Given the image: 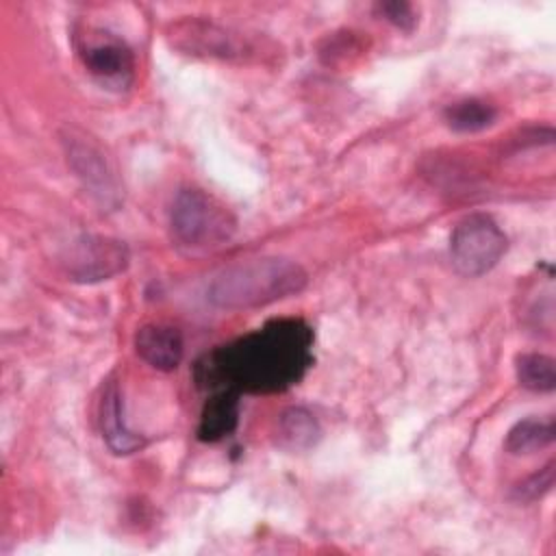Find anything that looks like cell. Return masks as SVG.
Here are the masks:
<instances>
[{
  "mask_svg": "<svg viewBox=\"0 0 556 556\" xmlns=\"http://www.w3.org/2000/svg\"><path fill=\"white\" fill-rule=\"evenodd\" d=\"M313 365V330L306 321L271 319L258 330L198 361L195 378L206 389L278 393L298 384Z\"/></svg>",
  "mask_w": 556,
  "mask_h": 556,
  "instance_id": "obj_1",
  "label": "cell"
},
{
  "mask_svg": "<svg viewBox=\"0 0 556 556\" xmlns=\"http://www.w3.org/2000/svg\"><path fill=\"white\" fill-rule=\"evenodd\" d=\"M306 285V271L291 258L263 256L222 269L208 287V300L226 311L265 306L295 295Z\"/></svg>",
  "mask_w": 556,
  "mask_h": 556,
  "instance_id": "obj_2",
  "label": "cell"
},
{
  "mask_svg": "<svg viewBox=\"0 0 556 556\" xmlns=\"http://www.w3.org/2000/svg\"><path fill=\"white\" fill-rule=\"evenodd\" d=\"M169 224L174 237L191 248H211L228 241L237 228L230 211L202 189H182L174 198Z\"/></svg>",
  "mask_w": 556,
  "mask_h": 556,
  "instance_id": "obj_3",
  "label": "cell"
},
{
  "mask_svg": "<svg viewBox=\"0 0 556 556\" xmlns=\"http://www.w3.org/2000/svg\"><path fill=\"white\" fill-rule=\"evenodd\" d=\"M508 248V239L500 224L484 213L460 219L450 237L452 263L463 276H482L493 269Z\"/></svg>",
  "mask_w": 556,
  "mask_h": 556,
  "instance_id": "obj_4",
  "label": "cell"
},
{
  "mask_svg": "<svg viewBox=\"0 0 556 556\" xmlns=\"http://www.w3.org/2000/svg\"><path fill=\"white\" fill-rule=\"evenodd\" d=\"M128 263V250L122 241L111 237L87 235L70 245L65 267L72 280L100 282L124 271Z\"/></svg>",
  "mask_w": 556,
  "mask_h": 556,
  "instance_id": "obj_5",
  "label": "cell"
},
{
  "mask_svg": "<svg viewBox=\"0 0 556 556\" xmlns=\"http://www.w3.org/2000/svg\"><path fill=\"white\" fill-rule=\"evenodd\" d=\"M83 61L85 67L106 87L124 89L132 80L135 72V59L130 48L115 39V37H102L96 41H89L83 48Z\"/></svg>",
  "mask_w": 556,
  "mask_h": 556,
  "instance_id": "obj_6",
  "label": "cell"
},
{
  "mask_svg": "<svg viewBox=\"0 0 556 556\" xmlns=\"http://www.w3.org/2000/svg\"><path fill=\"white\" fill-rule=\"evenodd\" d=\"M137 354L161 371H172L182 361V337L176 328L165 324H148L135 337Z\"/></svg>",
  "mask_w": 556,
  "mask_h": 556,
  "instance_id": "obj_7",
  "label": "cell"
},
{
  "mask_svg": "<svg viewBox=\"0 0 556 556\" xmlns=\"http://www.w3.org/2000/svg\"><path fill=\"white\" fill-rule=\"evenodd\" d=\"M124 404L117 382H109L100 402V428L106 445L115 454H132L143 447V437L132 432L124 419Z\"/></svg>",
  "mask_w": 556,
  "mask_h": 556,
  "instance_id": "obj_8",
  "label": "cell"
},
{
  "mask_svg": "<svg viewBox=\"0 0 556 556\" xmlns=\"http://www.w3.org/2000/svg\"><path fill=\"white\" fill-rule=\"evenodd\" d=\"M239 424V393L232 389H217L204 404L198 437L200 441H219L235 432Z\"/></svg>",
  "mask_w": 556,
  "mask_h": 556,
  "instance_id": "obj_9",
  "label": "cell"
},
{
  "mask_svg": "<svg viewBox=\"0 0 556 556\" xmlns=\"http://www.w3.org/2000/svg\"><path fill=\"white\" fill-rule=\"evenodd\" d=\"M319 439V424L306 408H289L278 419V443L287 450H306Z\"/></svg>",
  "mask_w": 556,
  "mask_h": 556,
  "instance_id": "obj_10",
  "label": "cell"
},
{
  "mask_svg": "<svg viewBox=\"0 0 556 556\" xmlns=\"http://www.w3.org/2000/svg\"><path fill=\"white\" fill-rule=\"evenodd\" d=\"M189 39V43H185L182 48L191 50V52H204L211 56H232L239 52V48L235 46L232 37H228L222 28L215 26H195V24H185V28H176V39Z\"/></svg>",
  "mask_w": 556,
  "mask_h": 556,
  "instance_id": "obj_11",
  "label": "cell"
},
{
  "mask_svg": "<svg viewBox=\"0 0 556 556\" xmlns=\"http://www.w3.org/2000/svg\"><path fill=\"white\" fill-rule=\"evenodd\" d=\"M554 441V421L523 419L515 424L506 437V450L510 454H532Z\"/></svg>",
  "mask_w": 556,
  "mask_h": 556,
  "instance_id": "obj_12",
  "label": "cell"
},
{
  "mask_svg": "<svg viewBox=\"0 0 556 556\" xmlns=\"http://www.w3.org/2000/svg\"><path fill=\"white\" fill-rule=\"evenodd\" d=\"M495 119V109L482 100L467 98L445 109V122L458 132H476L486 128Z\"/></svg>",
  "mask_w": 556,
  "mask_h": 556,
  "instance_id": "obj_13",
  "label": "cell"
},
{
  "mask_svg": "<svg viewBox=\"0 0 556 556\" xmlns=\"http://www.w3.org/2000/svg\"><path fill=\"white\" fill-rule=\"evenodd\" d=\"M517 378L530 391H552L556 387V363L545 354H523L517 358Z\"/></svg>",
  "mask_w": 556,
  "mask_h": 556,
  "instance_id": "obj_14",
  "label": "cell"
},
{
  "mask_svg": "<svg viewBox=\"0 0 556 556\" xmlns=\"http://www.w3.org/2000/svg\"><path fill=\"white\" fill-rule=\"evenodd\" d=\"M70 159L74 161V167L78 174L91 185V187H104L106 191L111 189V174L106 169V163L102 161L100 152H96L87 143H72Z\"/></svg>",
  "mask_w": 556,
  "mask_h": 556,
  "instance_id": "obj_15",
  "label": "cell"
},
{
  "mask_svg": "<svg viewBox=\"0 0 556 556\" xmlns=\"http://www.w3.org/2000/svg\"><path fill=\"white\" fill-rule=\"evenodd\" d=\"M552 484H554V465L549 463L541 473L528 478L523 484L517 486V497L519 500H536L545 491H549Z\"/></svg>",
  "mask_w": 556,
  "mask_h": 556,
  "instance_id": "obj_16",
  "label": "cell"
},
{
  "mask_svg": "<svg viewBox=\"0 0 556 556\" xmlns=\"http://www.w3.org/2000/svg\"><path fill=\"white\" fill-rule=\"evenodd\" d=\"M380 13L402 30H413V26L417 24L413 7L406 2H384L380 4Z\"/></svg>",
  "mask_w": 556,
  "mask_h": 556,
  "instance_id": "obj_17",
  "label": "cell"
}]
</instances>
